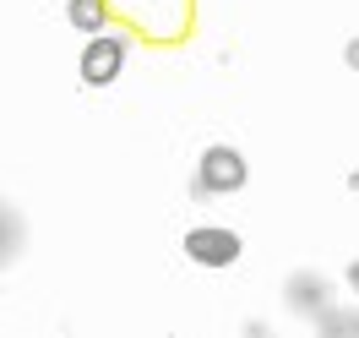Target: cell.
Segmentation results:
<instances>
[{
  "label": "cell",
  "mask_w": 359,
  "mask_h": 338,
  "mask_svg": "<svg viewBox=\"0 0 359 338\" xmlns=\"http://www.w3.org/2000/svg\"><path fill=\"white\" fill-rule=\"evenodd\" d=\"M109 11L147 44H185L196 27V0H109Z\"/></svg>",
  "instance_id": "6da1fadb"
},
{
  "label": "cell",
  "mask_w": 359,
  "mask_h": 338,
  "mask_svg": "<svg viewBox=\"0 0 359 338\" xmlns=\"http://www.w3.org/2000/svg\"><path fill=\"white\" fill-rule=\"evenodd\" d=\"M234 186H245V158L234 148H207L202 169H196V191L218 197V191H234Z\"/></svg>",
  "instance_id": "7a4b0ae2"
},
{
  "label": "cell",
  "mask_w": 359,
  "mask_h": 338,
  "mask_svg": "<svg viewBox=\"0 0 359 338\" xmlns=\"http://www.w3.org/2000/svg\"><path fill=\"white\" fill-rule=\"evenodd\" d=\"M185 256L202 262V268H229V262H240V235L234 229H191Z\"/></svg>",
  "instance_id": "3957f363"
},
{
  "label": "cell",
  "mask_w": 359,
  "mask_h": 338,
  "mask_svg": "<svg viewBox=\"0 0 359 338\" xmlns=\"http://www.w3.org/2000/svg\"><path fill=\"white\" fill-rule=\"evenodd\" d=\"M126 66V39H114V33H93V44L82 49V77H88L93 88H104L114 82Z\"/></svg>",
  "instance_id": "277c9868"
},
{
  "label": "cell",
  "mask_w": 359,
  "mask_h": 338,
  "mask_svg": "<svg viewBox=\"0 0 359 338\" xmlns=\"http://www.w3.org/2000/svg\"><path fill=\"white\" fill-rule=\"evenodd\" d=\"M17 251H22V219H17L11 207L0 202V268H6Z\"/></svg>",
  "instance_id": "5b68a950"
},
{
  "label": "cell",
  "mask_w": 359,
  "mask_h": 338,
  "mask_svg": "<svg viewBox=\"0 0 359 338\" xmlns=\"http://www.w3.org/2000/svg\"><path fill=\"white\" fill-rule=\"evenodd\" d=\"M71 22L88 27V33H104V22H109V0H71Z\"/></svg>",
  "instance_id": "8992f818"
},
{
  "label": "cell",
  "mask_w": 359,
  "mask_h": 338,
  "mask_svg": "<svg viewBox=\"0 0 359 338\" xmlns=\"http://www.w3.org/2000/svg\"><path fill=\"white\" fill-rule=\"evenodd\" d=\"M289 300H294V306H305V311H316V316L327 311V306H316V278H294V284H289Z\"/></svg>",
  "instance_id": "52a82bcc"
},
{
  "label": "cell",
  "mask_w": 359,
  "mask_h": 338,
  "mask_svg": "<svg viewBox=\"0 0 359 338\" xmlns=\"http://www.w3.org/2000/svg\"><path fill=\"white\" fill-rule=\"evenodd\" d=\"M348 66H359V39H354V44H348Z\"/></svg>",
  "instance_id": "ba28073f"
},
{
  "label": "cell",
  "mask_w": 359,
  "mask_h": 338,
  "mask_svg": "<svg viewBox=\"0 0 359 338\" xmlns=\"http://www.w3.org/2000/svg\"><path fill=\"white\" fill-rule=\"evenodd\" d=\"M348 278H354V290H359V262H354V268H348Z\"/></svg>",
  "instance_id": "9c48e42d"
},
{
  "label": "cell",
  "mask_w": 359,
  "mask_h": 338,
  "mask_svg": "<svg viewBox=\"0 0 359 338\" xmlns=\"http://www.w3.org/2000/svg\"><path fill=\"white\" fill-rule=\"evenodd\" d=\"M354 191H359V169H354Z\"/></svg>",
  "instance_id": "30bf717a"
}]
</instances>
